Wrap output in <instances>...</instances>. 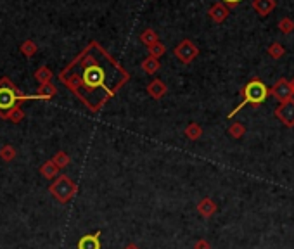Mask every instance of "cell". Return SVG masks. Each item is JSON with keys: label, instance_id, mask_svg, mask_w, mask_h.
Masks as SVG:
<instances>
[{"label": "cell", "instance_id": "ba28073f", "mask_svg": "<svg viewBox=\"0 0 294 249\" xmlns=\"http://www.w3.org/2000/svg\"><path fill=\"white\" fill-rule=\"evenodd\" d=\"M145 90H147V94H149V97H153L154 100H159V99L165 97V94L168 92V87H166V83L163 82V80L154 78L153 82L147 83Z\"/></svg>", "mask_w": 294, "mask_h": 249}, {"label": "cell", "instance_id": "ac0fdd59", "mask_svg": "<svg viewBox=\"0 0 294 249\" xmlns=\"http://www.w3.org/2000/svg\"><path fill=\"white\" fill-rule=\"evenodd\" d=\"M35 78H36V82H39L40 85L50 83V80H52V71H50L47 66H42V67H39V69H36Z\"/></svg>", "mask_w": 294, "mask_h": 249}, {"label": "cell", "instance_id": "7c38bea8", "mask_svg": "<svg viewBox=\"0 0 294 249\" xmlns=\"http://www.w3.org/2000/svg\"><path fill=\"white\" fill-rule=\"evenodd\" d=\"M253 7L262 18H265L275 9V0H253Z\"/></svg>", "mask_w": 294, "mask_h": 249}, {"label": "cell", "instance_id": "603a6c76", "mask_svg": "<svg viewBox=\"0 0 294 249\" xmlns=\"http://www.w3.org/2000/svg\"><path fill=\"white\" fill-rule=\"evenodd\" d=\"M21 52H23V56H26V57L35 56L36 54V44L35 42H31V40L23 42V45H21Z\"/></svg>", "mask_w": 294, "mask_h": 249}, {"label": "cell", "instance_id": "4fadbf2b", "mask_svg": "<svg viewBox=\"0 0 294 249\" xmlns=\"http://www.w3.org/2000/svg\"><path fill=\"white\" fill-rule=\"evenodd\" d=\"M142 69H144L145 75H151V77H154V75H156L158 71L161 69V62H159V59H156V57L147 56L144 61H142Z\"/></svg>", "mask_w": 294, "mask_h": 249}, {"label": "cell", "instance_id": "8992f818", "mask_svg": "<svg viewBox=\"0 0 294 249\" xmlns=\"http://www.w3.org/2000/svg\"><path fill=\"white\" fill-rule=\"evenodd\" d=\"M270 97H274L279 104L287 102V100H292V87L291 82L287 78H279L275 82V85L270 88Z\"/></svg>", "mask_w": 294, "mask_h": 249}, {"label": "cell", "instance_id": "f546056e", "mask_svg": "<svg viewBox=\"0 0 294 249\" xmlns=\"http://www.w3.org/2000/svg\"><path fill=\"white\" fill-rule=\"evenodd\" d=\"M291 87H292V95H294V78H292V82H291Z\"/></svg>", "mask_w": 294, "mask_h": 249}, {"label": "cell", "instance_id": "30bf717a", "mask_svg": "<svg viewBox=\"0 0 294 249\" xmlns=\"http://www.w3.org/2000/svg\"><path fill=\"white\" fill-rule=\"evenodd\" d=\"M216 211H218L216 202L213 199H209V197H203V199L197 202V213H199L203 218H211Z\"/></svg>", "mask_w": 294, "mask_h": 249}, {"label": "cell", "instance_id": "5b68a950", "mask_svg": "<svg viewBox=\"0 0 294 249\" xmlns=\"http://www.w3.org/2000/svg\"><path fill=\"white\" fill-rule=\"evenodd\" d=\"M173 54H175V57L178 59L182 64H191L194 59L199 56V49L194 45V42L192 40H182L178 45L173 49Z\"/></svg>", "mask_w": 294, "mask_h": 249}, {"label": "cell", "instance_id": "2e32d148", "mask_svg": "<svg viewBox=\"0 0 294 249\" xmlns=\"http://www.w3.org/2000/svg\"><path fill=\"white\" fill-rule=\"evenodd\" d=\"M267 54L270 56L272 59H282L285 56V49H284V45H280L279 42H274V44H270L268 45V49H267Z\"/></svg>", "mask_w": 294, "mask_h": 249}, {"label": "cell", "instance_id": "8fae6325", "mask_svg": "<svg viewBox=\"0 0 294 249\" xmlns=\"http://www.w3.org/2000/svg\"><path fill=\"white\" fill-rule=\"evenodd\" d=\"M99 235H100V232H97V234H90V235H83V237L78 240V249H100Z\"/></svg>", "mask_w": 294, "mask_h": 249}, {"label": "cell", "instance_id": "6da1fadb", "mask_svg": "<svg viewBox=\"0 0 294 249\" xmlns=\"http://www.w3.org/2000/svg\"><path fill=\"white\" fill-rule=\"evenodd\" d=\"M59 80L92 113H97L128 82L130 73L99 42H90L59 73Z\"/></svg>", "mask_w": 294, "mask_h": 249}, {"label": "cell", "instance_id": "5bb4252c", "mask_svg": "<svg viewBox=\"0 0 294 249\" xmlns=\"http://www.w3.org/2000/svg\"><path fill=\"white\" fill-rule=\"evenodd\" d=\"M183 133H186L189 140H199L203 137V126L199 123H189L186 126V130H183Z\"/></svg>", "mask_w": 294, "mask_h": 249}, {"label": "cell", "instance_id": "4316f807", "mask_svg": "<svg viewBox=\"0 0 294 249\" xmlns=\"http://www.w3.org/2000/svg\"><path fill=\"white\" fill-rule=\"evenodd\" d=\"M194 249H211V244L206 239H197L194 242Z\"/></svg>", "mask_w": 294, "mask_h": 249}, {"label": "cell", "instance_id": "44dd1931", "mask_svg": "<svg viewBox=\"0 0 294 249\" xmlns=\"http://www.w3.org/2000/svg\"><path fill=\"white\" fill-rule=\"evenodd\" d=\"M229 135L232 138H237V140H239V138H242L246 135V126L242 125V123H239V121H237V123H232V125L229 126Z\"/></svg>", "mask_w": 294, "mask_h": 249}, {"label": "cell", "instance_id": "d6986e66", "mask_svg": "<svg viewBox=\"0 0 294 249\" xmlns=\"http://www.w3.org/2000/svg\"><path fill=\"white\" fill-rule=\"evenodd\" d=\"M57 94V88L56 85H52V83H45V85H40L39 88V95L40 99H52L54 95Z\"/></svg>", "mask_w": 294, "mask_h": 249}, {"label": "cell", "instance_id": "9c48e42d", "mask_svg": "<svg viewBox=\"0 0 294 249\" xmlns=\"http://www.w3.org/2000/svg\"><path fill=\"white\" fill-rule=\"evenodd\" d=\"M208 14H209V18L213 19V23L220 24V23H224L227 18H229V14H230L229 6H225L224 2H216V4H213V6L209 7Z\"/></svg>", "mask_w": 294, "mask_h": 249}, {"label": "cell", "instance_id": "3957f363", "mask_svg": "<svg viewBox=\"0 0 294 249\" xmlns=\"http://www.w3.org/2000/svg\"><path fill=\"white\" fill-rule=\"evenodd\" d=\"M29 99H40V97L21 94L9 78L0 80V116L2 118L9 116V113L12 109L18 108L16 104H18L19 100H29Z\"/></svg>", "mask_w": 294, "mask_h": 249}, {"label": "cell", "instance_id": "484cf974", "mask_svg": "<svg viewBox=\"0 0 294 249\" xmlns=\"http://www.w3.org/2000/svg\"><path fill=\"white\" fill-rule=\"evenodd\" d=\"M0 156H2V158L6 159V161H11V159H14V158H16L14 147H11V146L2 147V151H0Z\"/></svg>", "mask_w": 294, "mask_h": 249}, {"label": "cell", "instance_id": "83f0119b", "mask_svg": "<svg viewBox=\"0 0 294 249\" xmlns=\"http://www.w3.org/2000/svg\"><path fill=\"white\" fill-rule=\"evenodd\" d=\"M222 2L225 4V6H230V7H235L237 4H241L242 0H222Z\"/></svg>", "mask_w": 294, "mask_h": 249}, {"label": "cell", "instance_id": "52a82bcc", "mask_svg": "<svg viewBox=\"0 0 294 249\" xmlns=\"http://www.w3.org/2000/svg\"><path fill=\"white\" fill-rule=\"evenodd\" d=\"M274 115L284 126L292 128L294 126V100H287V102L279 104L275 108Z\"/></svg>", "mask_w": 294, "mask_h": 249}, {"label": "cell", "instance_id": "7402d4cb", "mask_svg": "<svg viewBox=\"0 0 294 249\" xmlns=\"http://www.w3.org/2000/svg\"><path fill=\"white\" fill-rule=\"evenodd\" d=\"M147 52H149V56H153V57L159 59L161 56H165L166 47L161 44V42H156V44H154V45H151V47H147Z\"/></svg>", "mask_w": 294, "mask_h": 249}, {"label": "cell", "instance_id": "d4e9b609", "mask_svg": "<svg viewBox=\"0 0 294 249\" xmlns=\"http://www.w3.org/2000/svg\"><path fill=\"white\" fill-rule=\"evenodd\" d=\"M23 116H24L23 109H21V108H14V109H12V111L9 113V116H7V120L12 121V123H19V121L23 120Z\"/></svg>", "mask_w": 294, "mask_h": 249}, {"label": "cell", "instance_id": "ffe728a7", "mask_svg": "<svg viewBox=\"0 0 294 249\" xmlns=\"http://www.w3.org/2000/svg\"><path fill=\"white\" fill-rule=\"evenodd\" d=\"M277 28H279V31L280 33H284V35H289V33H292V29H294V21L291 18H280L279 19V23H277Z\"/></svg>", "mask_w": 294, "mask_h": 249}, {"label": "cell", "instance_id": "9a60e30c", "mask_svg": "<svg viewBox=\"0 0 294 249\" xmlns=\"http://www.w3.org/2000/svg\"><path fill=\"white\" fill-rule=\"evenodd\" d=\"M138 40H140L142 44L145 45V47H151V45H154V44H156V42H159V37H158V33L154 31V29L145 28L144 31L140 33V37H138Z\"/></svg>", "mask_w": 294, "mask_h": 249}, {"label": "cell", "instance_id": "f1b7e54d", "mask_svg": "<svg viewBox=\"0 0 294 249\" xmlns=\"http://www.w3.org/2000/svg\"><path fill=\"white\" fill-rule=\"evenodd\" d=\"M123 249H140V247H138L135 242H130V244H127V246H125Z\"/></svg>", "mask_w": 294, "mask_h": 249}, {"label": "cell", "instance_id": "cb8c5ba5", "mask_svg": "<svg viewBox=\"0 0 294 249\" xmlns=\"http://www.w3.org/2000/svg\"><path fill=\"white\" fill-rule=\"evenodd\" d=\"M52 161L56 163L59 168H64V166H68L71 159H69V156H68V154H66V153H62V151H61V153H57L56 156H54V159H52Z\"/></svg>", "mask_w": 294, "mask_h": 249}, {"label": "cell", "instance_id": "7a4b0ae2", "mask_svg": "<svg viewBox=\"0 0 294 249\" xmlns=\"http://www.w3.org/2000/svg\"><path fill=\"white\" fill-rule=\"evenodd\" d=\"M241 95H242V102L239 104V105H235L234 111H230L229 118H234L247 104H251V105L263 104L265 100L270 97V88L265 85V83L260 78H253V80H249V82H247L244 87H242Z\"/></svg>", "mask_w": 294, "mask_h": 249}, {"label": "cell", "instance_id": "277c9868", "mask_svg": "<svg viewBox=\"0 0 294 249\" xmlns=\"http://www.w3.org/2000/svg\"><path fill=\"white\" fill-rule=\"evenodd\" d=\"M49 191L59 202L66 204V202H69L75 197V194H77V191H78V185L75 184L69 176L61 175V176H57L56 182L50 185Z\"/></svg>", "mask_w": 294, "mask_h": 249}, {"label": "cell", "instance_id": "e0dca14e", "mask_svg": "<svg viewBox=\"0 0 294 249\" xmlns=\"http://www.w3.org/2000/svg\"><path fill=\"white\" fill-rule=\"evenodd\" d=\"M59 170H61V168H59V166H57V164L52 161V159H50V161H47V163H45V164H44V166H42V168H40L42 175H44V176H45V179H50V180H52V179H54V176H56V175H57V171H59Z\"/></svg>", "mask_w": 294, "mask_h": 249}]
</instances>
